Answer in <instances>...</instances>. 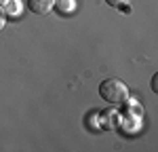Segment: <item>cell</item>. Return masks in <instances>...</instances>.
I'll return each instance as SVG.
<instances>
[{
    "instance_id": "cell-1",
    "label": "cell",
    "mask_w": 158,
    "mask_h": 152,
    "mask_svg": "<svg viewBox=\"0 0 158 152\" xmlns=\"http://www.w3.org/2000/svg\"><path fill=\"white\" fill-rule=\"evenodd\" d=\"M99 95L108 103H122L129 97V87L122 82L120 78H106L99 85Z\"/></svg>"
},
{
    "instance_id": "cell-2",
    "label": "cell",
    "mask_w": 158,
    "mask_h": 152,
    "mask_svg": "<svg viewBox=\"0 0 158 152\" xmlns=\"http://www.w3.org/2000/svg\"><path fill=\"white\" fill-rule=\"evenodd\" d=\"M55 6V0H27V9L36 15H47L53 11Z\"/></svg>"
},
{
    "instance_id": "cell-3",
    "label": "cell",
    "mask_w": 158,
    "mask_h": 152,
    "mask_svg": "<svg viewBox=\"0 0 158 152\" xmlns=\"http://www.w3.org/2000/svg\"><path fill=\"white\" fill-rule=\"evenodd\" d=\"M55 4L63 15H72L76 11V0H55Z\"/></svg>"
},
{
    "instance_id": "cell-4",
    "label": "cell",
    "mask_w": 158,
    "mask_h": 152,
    "mask_svg": "<svg viewBox=\"0 0 158 152\" xmlns=\"http://www.w3.org/2000/svg\"><path fill=\"white\" fill-rule=\"evenodd\" d=\"M110 6H114V9H120V11H129V2L131 0H106Z\"/></svg>"
},
{
    "instance_id": "cell-5",
    "label": "cell",
    "mask_w": 158,
    "mask_h": 152,
    "mask_svg": "<svg viewBox=\"0 0 158 152\" xmlns=\"http://www.w3.org/2000/svg\"><path fill=\"white\" fill-rule=\"evenodd\" d=\"M4 23H6V17H4V13L0 11V30L4 27Z\"/></svg>"
}]
</instances>
